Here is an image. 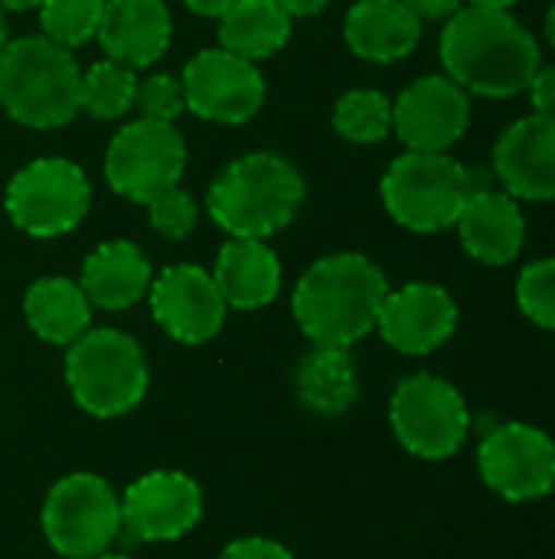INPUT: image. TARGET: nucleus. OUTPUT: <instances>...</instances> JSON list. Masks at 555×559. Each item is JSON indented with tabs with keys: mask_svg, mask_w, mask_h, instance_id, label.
<instances>
[{
	"mask_svg": "<svg viewBox=\"0 0 555 559\" xmlns=\"http://www.w3.org/2000/svg\"><path fill=\"white\" fill-rule=\"evenodd\" d=\"M445 75L468 95L514 98L527 92L540 69V39L510 13L491 7H461L438 36Z\"/></svg>",
	"mask_w": 555,
	"mask_h": 559,
	"instance_id": "nucleus-1",
	"label": "nucleus"
},
{
	"mask_svg": "<svg viewBox=\"0 0 555 559\" xmlns=\"http://www.w3.org/2000/svg\"><path fill=\"white\" fill-rule=\"evenodd\" d=\"M389 295L383 269L360 252L317 259L294 285V318L314 344L350 347L376 331L379 308Z\"/></svg>",
	"mask_w": 555,
	"mask_h": 559,
	"instance_id": "nucleus-2",
	"label": "nucleus"
},
{
	"mask_svg": "<svg viewBox=\"0 0 555 559\" xmlns=\"http://www.w3.org/2000/svg\"><path fill=\"white\" fill-rule=\"evenodd\" d=\"M304 203L301 170L272 151H252L226 164L209 193L213 223L232 239H268L281 233Z\"/></svg>",
	"mask_w": 555,
	"mask_h": 559,
	"instance_id": "nucleus-3",
	"label": "nucleus"
},
{
	"mask_svg": "<svg viewBox=\"0 0 555 559\" xmlns=\"http://www.w3.org/2000/svg\"><path fill=\"white\" fill-rule=\"evenodd\" d=\"M0 108L36 131L62 128L82 111V69L49 36L7 39L0 49Z\"/></svg>",
	"mask_w": 555,
	"mask_h": 559,
	"instance_id": "nucleus-4",
	"label": "nucleus"
},
{
	"mask_svg": "<svg viewBox=\"0 0 555 559\" xmlns=\"http://www.w3.org/2000/svg\"><path fill=\"white\" fill-rule=\"evenodd\" d=\"M471 170L451 154L406 151L399 154L379 183L386 213L409 233H442L451 229L474 193Z\"/></svg>",
	"mask_w": 555,
	"mask_h": 559,
	"instance_id": "nucleus-5",
	"label": "nucleus"
},
{
	"mask_svg": "<svg viewBox=\"0 0 555 559\" xmlns=\"http://www.w3.org/2000/svg\"><path fill=\"white\" fill-rule=\"evenodd\" d=\"M65 383L72 400L98 419L134 409L147 393V360L141 344L118 328L85 331L69 344Z\"/></svg>",
	"mask_w": 555,
	"mask_h": 559,
	"instance_id": "nucleus-6",
	"label": "nucleus"
},
{
	"mask_svg": "<svg viewBox=\"0 0 555 559\" xmlns=\"http://www.w3.org/2000/svg\"><path fill=\"white\" fill-rule=\"evenodd\" d=\"M92 203L85 170L69 157H36L13 174L3 193L10 223L33 239H56L72 233Z\"/></svg>",
	"mask_w": 555,
	"mask_h": 559,
	"instance_id": "nucleus-7",
	"label": "nucleus"
},
{
	"mask_svg": "<svg viewBox=\"0 0 555 559\" xmlns=\"http://www.w3.org/2000/svg\"><path fill=\"white\" fill-rule=\"evenodd\" d=\"M389 423L409 455L442 462L464 445L471 432V409L455 383L435 373H415L396 386L389 400Z\"/></svg>",
	"mask_w": 555,
	"mask_h": 559,
	"instance_id": "nucleus-8",
	"label": "nucleus"
},
{
	"mask_svg": "<svg viewBox=\"0 0 555 559\" xmlns=\"http://www.w3.org/2000/svg\"><path fill=\"white\" fill-rule=\"evenodd\" d=\"M49 547L65 559H95L111 550L121 524V501L98 475L75 472L62 478L43 504Z\"/></svg>",
	"mask_w": 555,
	"mask_h": 559,
	"instance_id": "nucleus-9",
	"label": "nucleus"
},
{
	"mask_svg": "<svg viewBox=\"0 0 555 559\" xmlns=\"http://www.w3.org/2000/svg\"><path fill=\"white\" fill-rule=\"evenodd\" d=\"M186 170V141L173 121L137 118L114 131L105 151V180L131 203H150L170 187H180Z\"/></svg>",
	"mask_w": 555,
	"mask_h": 559,
	"instance_id": "nucleus-10",
	"label": "nucleus"
},
{
	"mask_svg": "<svg viewBox=\"0 0 555 559\" xmlns=\"http://www.w3.org/2000/svg\"><path fill=\"white\" fill-rule=\"evenodd\" d=\"M478 472L510 504L540 501L555 488V442L530 423H494L481 436Z\"/></svg>",
	"mask_w": 555,
	"mask_h": 559,
	"instance_id": "nucleus-11",
	"label": "nucleus"
},
{
	"mask_svg": "<svg viewBox=\"0 0 555 559\" xmlns=\"http://www.w3.org/2000/svg\"><path fill=\"white\" fill-rule=\"evenodd\" d=\"M183 105L213 124H245L265 105V79L255 62L216 46L200 49L180 75Z\"/></svg>",
	"mask_w": 555,
	"mask_h": 559,
	"instance_id": "nucleus-12",
	"label": "nucleus"
},
{
	"mask_svg": "<svg viewBox=\"0 0 555 559\" xmlns=\"http://www.w3.org/2000/svg\"><path fill=\"white\" fill-rule=\"evenodd\" d=\"M471 124V95L448 75H422L393 102V131L406 151L448 154Z\"/></svg>",
	"mask_w": 555,
	"mask_h": 559,
	"instance_id": "nucleus-13",
	"label": "nucleus"
},
{
	"mask_svg": "<svg viewBox=\"0 0 555 559\" xmlns=\"http://www.w3.org/2000/svg\"><path fill=\"white\" fill-rule=\"evenodd\" d=\"M150 314L154 321L180 344H206L219 334L222 321H226V301L213 282V272L193 265V262H180L164 269L150 288Z\"/></svg>",
	"mask_w": 555,
	"mask_h": 559,
	"instance_id": "nucleus-14",
	"label": "nucleus"
},
{
	"mask_svg": "<svg viewBox=\"0 0 555 559\" xmlns=\"http://www.w3.org/2000/svg\"><path fill=\"white\" fill-rule=\"evenodd\" d=\"M458 328V305L448 288L435 282H409L386 295L376 331L389 347L409 357L438 350Z\"/></svg>",
	"mask_w": 555,
	"mask_h": 559,
	"instance_id": "nucleus-15",
	"label": "nucleus"
},
{
	"mask_svg": "<svg viewBox=\"0 0 555 559\" xmlns=\"http://www.w3.org/2000/svg\"><path fill=\"white\" fill-rule=\"evenodd\" d=\"M203 514L200 485L180 472H150L121 498V524L134 540H180Z\"/></svg>",
	"mask_w": 555,
	"mask_h": 559,
	"instance_id": "nucleus-16",
	"label": "nucleus"
},
{
	"mask_svg": "<svg viewBox=\"0 0 555 559\" xmlns=\"http://www.w3.org/2000/svg\"><path fill=\"white\" fill-rule=\"evenodd\" d=\"M494 174L514 200H555V115H527L494 144Z\"/></svg>",
	"mask_w": 555,
	"mask_h": 559,
	"instance_id": "nucleus-17",
	"label": "nucleus"
},
{
	"mask_svg": "<svg viewBox=\"0 0 555 559\" xmlns=\"http://www.w3.org/2000/svg\"><path fill=\"white\" fill-rule=\"evenodd\" d=\"M95 36L108 59L147 69L167 52L173 20L164 0H105Z\"/></svg>",
	"mask_w": 555,
	"mask_h": 559,
	"instance_id": "nucleus-18",
	"label": "nucleus"
},
{
	"mask_svg": "<svg viewBox=\"0 0 555 559\" xmlns=\"http://www.w3.org/2000/svg\"><path fill=\"white\" fill-rule=\"evenodd\" d=\"M464 252L484 265H510L527 242L520 203L504 190H474L455 223Z\"/></svg>",
	"mask_w": 555,
	"mask_h": 559,
	"instance_id": "nucleus-19",
	"label": "nucleus"
},
{
	"mask_svg": "<svg viewBox=\"0 0 555 559\" xmlns=\"http://www.w3.org/2000/svg\"><path fill=\"white\" fill-rule=\"evenodd\" d=\"M343 39L357 59L399 62L415 52L422 20L406 7V0H357L343 20Z\"/></svg>",
	"mask_w": 555,
	"mask_h": 559,
	"instance_id": "nucleus-20",
	"label": "nucleus"
},
{
	"mask_svg": "<svg viewBox=\"0 0 555 559\" xmlns=\"http://www.w3.org/2000/svg\"><path fill=\"white\" fill-rule=\"evenodd\" d=\"M213 282L226 308L258 311L278 298L281 262L265 239H232L222 242L213 269Z\"/></svg>",
	"mask_w": 555,
	"mask_h": 559,
	"instance_id": "nucleus-21",
	"label": "nucleus"
},
{
	"mask_svg": "<svg viewBox=\"0 0 555 559\" xmlns=\"http://www.w3.org/2000/svg\"><path fill=\"white\" fill-rule=\"evenodd\" d=\"M150 282H154V272H150L147 255L128 239L101 242L82 262V278H79L88 305H95L101 311L131 308L134 301H141L147 295Z\"/></svg>",
	"mask_w": 555,
	"mask_h": 559,
	"instance_id": "nucleus-22",
	"label": "nucleus"
},
{
	"mask_svg": "<svg viewBox=\"0 0 555 559\" xmlns=\"http://www.w3.org/2000/svg\"><path fill=\"white\" fill-rule=\"evenodd\" d=\"M23 318L39 341L69 347L72 341H79L88 331L92 305L79 282L49 275V278H36L26 288Z\"/></svg>",
	"mask_w": 555,
	"mask_h": 559,
	"instance_id": "nucleus-23",
	"label": "nucleus"
},
{
	"mask_svg": "<svg viewBox=\"0 0 555 559\" xmlns=\"http://www.w3.org/2000/svg\"><path fill=\"white\" fill-rule=\"evenodd\" d=\"M294 393L317 416H343L360 393L350 347L314 344L294 367Z\"/></svg>",
	"mask_w": 555,
	"mask_h": 559,
	"instance_id": "nucleus-24",
	"label": "nucleus"
},
{
	"mask_svg": "<svg viewBox=\"0 0 555 559\" xmlns=\"http://www.w3.org/2000/svg\"><path fill=\"white\" fill-rule=\"evenodd\" d=\"M291 39V16L278 0H236L219 16V46L258 62Z\"/></svg>",
	"mask_w": 555,
	"mask_h": 559,
	"instance_id": "nucleus-25",
	"label": "nucleus"
},
{
	"mask_svg": "<svg viewBox=\"0 0 555 559\" xmlns=\"http://www.w3.org/2000/svg\"><path fill=\"white\" fill-rule=\"evenodd\" d=\"M137 75L131 66L101 59L82 72V111L95 121H114L134 108Z\"/></svg>",
	"mask_w": 555,
	"mask_h": 559,
	"instance_id": "nucleus-26",
	"label": "nucleus"
},
{
	"mask_svg": "<svg viewBox=\"0 0 555 559\" xmlns=\"http://www.w3.org/2000/svg\"><path fill=\"white\" fill-rule=\"evenodd\" d=\"M334 131L353 144H376L393 131V102L379 88H350L334 105Z\"/></svg>",
	"mask_w": 555,
	"mask_h": 559,
	"instance_id": "nucleus-27",
	"label": "nucleus"
},
{
	"mask_svg": "<svg viewBox=\"0 0 555 559\" xmlns=\"http://www.w3.org/2000/svg\"><path fill=\"white\" fill-rule=\"evenodd\" d=\"M105 0H43L39 3V26L43 36L52 43L75 49L98 33Z\"/></svg>",
	"mask_w": 555,
	"mask_h": 559,
	"instance_id": "nucleus-28",
	"label": "nucleus"
},
{
	"mask_svg": "<svg viewBox=\"0 0 555 559\" xmlns=\"http://www.w3.org/2000/svg\"><path fill=\"white\" fill-rule=\"evenodd\" d=\"M517 305L527 321L555 331V255L530 262L517 278Z\"/></svg>",
	"mask_w": 555,
	"mask_h": 559,
	"instance_id": "nucleus-29",
	"label": "nucleus"
},
{
	"mask_svg": "<svg viewBox=\"0 0 555 559\" xmlns=\"http://www.w3.org/2000/svg\"><path fill=\"white\" fill-rule=\"evenodd\" d=\"M147 219L150 226L164 236V239H186L193 229H196V219H200V206L196 200L180 190V187H170L164 190L160 197H154L147 203Z\"/></svg>",
	"mask_w": 555,
	"mask_h": 559,
	"instance_id": "nucleus-30",
	"label": "nucleus"
},
{
	"mask_svg": "<svg viewBox=\"0 0 555 559\" xmlns=\"http://www.w3.org/2000/svg\"><path fill=\"white\" fill-rule=\"evenodd\" d=\"M134 108L141 111V118L173 121L186 108L183 105V85H180V79L170 75V72H150V75L137 79Z\"/></svg>",
	"mask_w": 555,
	"mask_h": 559,
	"instance_id": "nucleus-31",
	"label": "nucleus"
},
{
	"mask_svg": "<svg viewBox=\"0 0 555 559\" xmlns=\"http://www.w3.org/2000/svg\"><path fill=\"white\" fill-rule=\"evenodd\" d=\"M219 559H294L288 547L268 540V537H245V540H236L222 550Z\"/></svg>",
	"mask_w": 555,
	"mask_h": 559,
	"instance_id": "nucleus-32",
	"label": "nucleus"
},
{
	"mask_svg": "<svg viewBox=\"0 0 555 559\" xmlns=\"http://www.w3.org/2000/svg\"><path fill=\"white\" fill-rule=\"evenodd\" d=\"M533 111L540 115H555V66H540L536 75L527 85Z\"/></svg>",
	"mask_w": 555,
	"mask_h": 559,
	"instance_id": "nucleus-33",
	"label": "nucleus"
},
{
	"mask_svg": "<svg viewBox=\"0 0 555 559\" xmlns=\"http://www.w3.org/2000/svg\"><path fill=\"white\" fill-rule=\"evenodd\" d=\"M406 7L419 20H448L455 10H461V0H406Z\"/></svg>",
	"mask_w": 555,
	"mask_h": 559,
	"instance_id": "nucleus-34",
	"label": "nucleus"
},
{
	"mask_svg": "<svg viewBox=\"0 0 555 559\" xmlns=\"http://www.w3.org/2000/svg\"><path fill=\"white\" fill-rule=\"evenodd\" d=\"M285 10H288V16L294 20V16H314V13H321V10H327V3L330 0H278Z\"/></svg>",
	"mask_w": 555,
	"mask_h": 559,
	"instance_id": "nucleus-35",
	"label": "nucleus"
},
{
	"mask_svg": "<svg viewBox=\"0 0 555 559\" xmlns=\"http://www.w3.org/2000/svg\"><path fill=\"white\" fill-rule=\"evenodd\" d=\"M183 3L200 16H222L236 0H183Z\"/></svg>",
	"mask_w": 555,
	"mask_h": 559,
	"instance_id": "nucleus-36",
	"label": "nucleus"
},
{
	"mask_svg": "<svg viewBox=\"0 0 555 559\" xmlns=\"http://www.w3.org/2000/svg\"><path fill=\"white\" fill-rule=\"evenodd\" d=\"M43 0H0V10L7 13V10H33V7H39Z\"/></svg>",
	"mask_w": 555,
	"mask_h": 559,
	"instance_id": "nucleus-37",
	"label": "nucleus"
},
{
	"mask_svg": "<svg viewBox=\"0 0 555 559\" xmlns=\"http://www.w3.org/2000/svg\"><path fill=\"white\" fill-rule=\"evenodd\" d=\"M471 7H491V10H510L520 0H468Z\"/></svg>",
	"mask_w": 555,
	"mask_h": 559,
	"instance_id": "nucleus-38",
	"label": "nucleus"
},
{
	"mask_svg": "<svg viewBox=\"0 0 555 559\" xmlns=\"http://www.w3.org/2000/svg\"><path fill=\"white\" fill-rule=\"evenodd\" d=\"M543 29H546V43L555 49V3L546 10V26Z\"/></svg>",
	"mask_w": 555,
	"mask_h": 559,
	"instance_id": "nucleus-39",
	"label": "nucleus"
},
{
	"mask_svg": "<svg viewBox=\"0 0 555 559\" xmlns=\"http://www.w3.org/2000/svg\"><path fill=\"white\" fill-rule=\"evenodd\" d=\"M7 46V20H3V10H0V49Z\"/></svg>",
	"mask_w": 555,
	"mask_h": 559,
	"instance_id": "nucleus-40",
	"label": "nucleus"
},
{
	"mask_svg": "<svg viewBox=\"0 0 555 559\" xmlns=\"http://www.w3.org/2000/svg\"><path fill=\"white\" fill-rule=\"evenodd\" d=\"M95 559H131V557H124V554H101V557H95Z\"/></svg>",
	"mask_w": 555,
	"mask_h": 559,
	"instance_id": "nucleus-41",
	"label": "nucleus"
}]
</instances>
